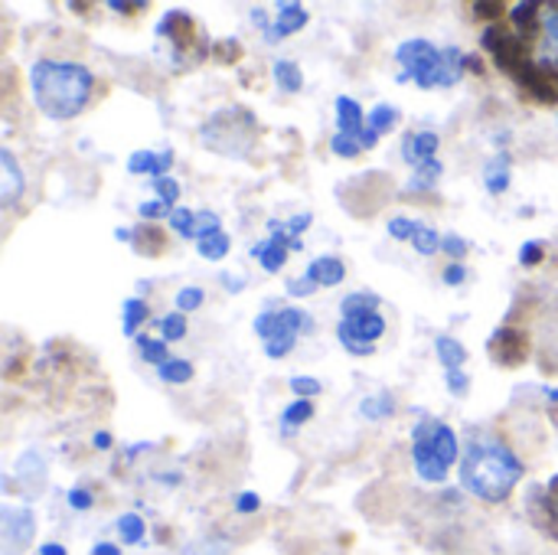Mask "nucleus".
I'll list each match as a JSON object with an SVG mask.
<instances>
[{"instance_id": "obj_1", "label": "nucleus", "mask_w": 558, "mask_h": 555, "mask_svg": "<svg viewBox=\"0 0 558 555\" xmlns=\"http://www.w3.org/2000/svg\"><path fill=\"white\" fill-rule=\"evenodd\" d=\"M95 75L72 59H39L29 69V92L36 108L52 121H69L85 111Z\"/></svg>"}, {"instance_id": "obj_2", "label": "nucleus", "mask_w": 558, "mask_h": 555, "mask_svg": "<svg viewBox=\"0 0 558 555\" xmlns=\"http://www.w3.org/2000/svg\"><path fill=\"white\" fill-rule=\"evenodd\" d=\"M520 481H523V461L504 442L494 438L477 442L461 464L464 491L484 504H504Z\"/></svg>"}, {"instance_id": "obj_3", "label": "nucleus", "mask_w": 558, "mask_h": 555, "mask_svg": "<svg viewBox=\"0 0 558 555\" xmlns=\"http://www.w3.org/2000/svg\"><path fill=\"white\" fill-rule=\"evenodd\" d=\"M396 59L405 65L399 82H415L418 88H438V65H441V49L428 39H405L396 49Z\"/></svg>"}, {"instance_id": "obj_4", "label": "nucleus", "mask_w": 558, "mask_h": 555, "mask_svg": "<svg viewBox=\"0 0 558 555\" xmlns=\"http://www.w3.org/2000/svg\"><path fill=\"white\" fill-rule=\"evenodd\" d=\"M484 49L494 52L497 65L507 69V72H520L523 65H530V43L523 36H513V33H504L500 26H487L484 36H481Z\"/></svg>"}, {"instance_id": "obj_5", "label": "nucleus", "mask_w": 558, "mask_h": 555, "mask_svg": "<svg viewBox=\"0 0 558 555\" xmlns=\"http://www.w3.org/2000/svg\"><path fill=\"white\" fill-rule=\"evenodd\" d=\"M432 429H435V419H425L415 432H412V438H415V445H412V461H415V471H418V478L422 481H428V484H445L448 481V464L435 455V448H432Z\"/></svg>"}, {"instance_id": "obj_6", "label": "nucleus", "mask_w": 558, "mask_h": 555, "mask_svg": "<svg viewBox=\"0 0 558 555\" xmlns=\"http://www.w3.org/2000/svg\"><path fill=\"white\" fill-rule=\"evenodd\" d=\"M36 536V520L29 510L3 507L0 510V546L3 555H20Z\"/></svg>"}, {"instance_id": "obj_7", "label": "nucleus", "mask_w": 558, "mask_h": 555, "mask_svg": "<svg viewBox=\"0 0 558 555\" xmlns=\"http://www.w3.org/2000/svg\"><path fill=\"white\" fill-rule=\"evenodd\" d=\"M337 124H340V134H350L363 144V150H373L379 144V134L366 124V114L360 108L356 98L350 95H340L337 98Z\"/></svg>"}, {"instance_id": "obj_8", "label": "nucleus", "mask_w": 558, "mask_h": 555, "mask_svg": "<svg viewBox=\"0 0 558 555\" xmlns=\"http://www.w3.org/2000/svg\"><path fill=\"white\" fill-rule=\"evenodd\" d=\"M487 347H490L494 360L504 363V366H520V363L530 357V340H526V334L517 330V327H500V330L490 337Z\"/></svg>"}, {"instance_id": "obj_9", "label": "nucleus", "mask_w": 558, "mask_h": 555, "mask_svg": "<svg viewBox=\"0 0 558 555\" xmlns=\"http://www.w3.org/2000/svg\"><path fill=\"white\" fill-rule=\"evenodd\" d=\"M386 334V317L376 311V314H366V317H356V321H340L337 324V337L340 343H366V347H376V340Z\"/></svg>"}, {"instance_id": "obj_10", "label": "nucleus", "mask_w": 558, "mask_h": 555, "mask_svg": "<svg viewBox=\"0 0 558 555\" xmlns=\"http://www.w3.org/2000/svg\"><path fill=\"white\" fill-rule=\"evenodd\" d=\"M520 82L530 95H536L539 101L546 105H556L558 101V75H549V65H523L520 72Z\"/></svg>"}, {"instance_id": "obj_11", "label": "nucleus", "mask_w": 558, "mask_h": 555, "mask_svg": "<svg viewBox=\"0 0 558 555\" xmlns=\"http://www.w3.org/2000/svg\"><path fill=\"white\" fill-rule=\"evenodd\" d=\"M438 147H441V137L435 131H412L402 141V157H405V164L422 167L425 160L438 157Z\"/></svg>"}, {"instance_id": "obj_12", "label": "nucleus", "mask_w": 558, "mask_h": 555, "mask_svg": "<svg viewBox=\"0 0 558 555\" xmlns=\"http://www.w3.org/2000/svg\"><path fill=\"white\" fill-rule=\"evenodd\" d=\"M23 186H26L23 170H20V164L13 157V150L3 147L0 150V203L3 206H13L23 196Z\"/></svg>"}, {"instance_id": "obj_13", "label": "nucleus", "mask_w": 558, "mask_h": 555, "mask_svg": "<svg viewBox=\"0 0 558 555\" xmlns=\"http://www.w3.org/2000/svg\"><path fill=\"white\" fill-rule=\"evenodd\" d=\"M307 10L301 7V3H278V16H275V26L265 33L268 36V43H278V39H284V36H291V33H298V29H304L307 26Z\"/></svg>"}, {"instance_id": "obj_14", "label": "nucleus", "mask_w": 558, "mask_h": 555, "mask_svg": "<svg viewBox=\"0 0 558 555\" xmlns=\"http://www.w3.org/2000/svg\"><path fill=\"white\" fill-rule=\"evenodd\" d=\"M317 288H333V285H340L343 278H347V265L337 258V255H320V258H314L311 265H307V272H304Z\"/></svg>"}, {"instance_id": "obj_15", "label": "nucleus", "mask_w": 558, "mask_h": 555, "mask_svg": "<svg viewBox=\"0 0 558 555\" xmlns=\"http://www.w3.org/2000/svg\"><path fill=\"white\" fill-rule=\"evenodd\" d=\"M484 186L490 196H500L510 190V154L507 150H500L497 157H490L484 164Z\"/></svg>"}, {"instance_id": "obj_16", "label": "nucleus", "mask_w": 558, "mask_h": 555, "mask_svg": "<svg viewBox=\"0 0 558 555\" xmlns=\"http://www.w3.org/2000/svg\"><path fill=\"white\" fill-rule=\"evenodd\" d=\"M157 36H170L173 46H190L193 43V20L190 13H167L160 23H157Z\"/></svg>"}, {"instance_id": "obj_17", "label": "nucleus", "mask_w": 558, "mask_h": 555, "mask_svg": "<svg viewBox=\"0 0 558 555\" xmlns=\"http://www.w3.org/2000/svg\"><path fill=\"white\" fill-rule=\"evenodd\" d=\"M379 294H373V291H353V294H347L343 298V304H340V314H343V321H356V317H366V314H376L379 311Z\"/></svg>"}, {"instance_id": "obj_18", "label": "nucleus", "mask_w": 558, "mask_h": 555, "mask_svg": "<svg viewBox=\"0 0 558 555\" xmlns=\"http://www.w3.org/2000/svg\"><path fill=\"white\" fill-rule=\"evenodd\" d=\"M435 353H438V360H441L445 373H451V370H461V366L468 363V347H464L461 340L448 337V334L435 337Z\"/></svg>"}, {"instance_id": "obj_19", "label": "nucleus", "mask_w": 558, "mask_h": 555, "mask_svg": "<svg viewBox=\"0 0 558 555\" xmlns=\"http://www.w3.org/2000/svg\"><path fill=\"white\" fill-rule=\"evenodd\" d=\"M432 448H435V455L451 468L454 461H458V455H461V445H458V435L445 425V422H435V429H432Z\"/></svg>"}, {"instance_id": "obj_20", "label": "nucleus", "mask_w": 558, "mask_h": 555, "mask_svg": "<svg viewBox=\"0 0 558 555\" xmlns=\"http://www.w3.org/2000/svg\"><path fill=\"white\" fill-rule=\"evenodd\" d=\"M271 75H275V85H278L281 92H288V95H294V92L304 88V72H301V65L291 62V59H278V62L271 65Z\"/></svg>"}, {"instance_id": "obj_21", "label": "nucleus", "mask_w": 558, "mask_h": 555, "mask_svg": "<svg viewBox=\"0 0 558 555\" xmlns=\"http://www.w3.org/2000/svg\"><path fill=\"white\" fill-rule=\"evenodd\" d=\"M311 419H314V402H311V399H294V402H288L284 412H281V432L291 435L294 429H301V425L311 422Z\"/></svg>"}, {"instance_id": "obj_22", "label": "nucleus", "mask_w": 558, "mask_h": 555, "mask_svg": "<svg viewBox=\"0 0 558 555\" xmlns=\"http://www.w3.org/2000/svg\"><path fill=\"white\" fill-rule=\"evenodd\" d=\"M150 317V307H147V301L144 298H131V301H124V314H121V327H124V334L128 337H137V330H141V324Z\"/></svg>"}, {"instance_id": "obj_23", "label": "nucleus", "mask_w": 558, "mask_h": 555, "mask_svg": "<svg viewBox=\"0 0 558 555\" xmlns=\"http://www.w3.org/2000/svg\"><path fill=\"white\" fill-rule=\"evenodd\" d=\"M157 376L167 386H183V383L193 379V363H186L183 357H170L163 366H157Z\"/></svg>"}, {"instance_id": "obj_24", "label": "nucleus", "mask_w": 558, "mask_h": 555, "mask_svg": "<svg viewBox=\"0 0 558 555\" xmlns=\"http://www.w3.org/2000/svg\"><path fill=\"white\" fill-rule=\"evenodd\" d=\"M360 412H363V419H369V422H383V419H389V415L396 412V399H392V393L369 396V399L360 402Z\"/></svg>"}, {"instance_id": "obj_25", "label": "nucleus", "mask_w": 558, "mask_h": 555, "mask_svg": "<svg viewBox=\"0 0 558 555\" xmlns=\"http://www.w3.org/2000/svg\"><path fill=\"white\" fill-rule=\"evenodd\" d=\"M366 124H369V128H373V131H376V134L383 137V134H389V131H392V128L399 124V108H396V105H386V101H383V105H376V108H373V111L366 114Z\"/></svg>"}, {"instance_id": "obj_26", "label": "nucleus", "mask_w": 558, "mask_h": 555, "mask_svg": "<svg viewBox=\"0 0 558 555\" xmlns=\"http://www.w3.org/2000/svg\"><path fill=\"white\" fill-rule=\"evenodd\" d=\"M445 173V167H441V160L435 157V160H425L422 167H415V177L409 180V190L415 193H425V190H432L435 183H438V177Z\"/></svg>"}, {"instance_id": "obj_27", "label": "nucleus", "mask_w": 558, "mask_h": 555, "mask_svg": "<svg viewBox=\"0 0 558 555\" xmlns=\"http://www.w3.org/2000/svg\"><path fill=\"white\" fill-rule=\"evenodd\" d=\"M134 249L141 255H160L163 252V236L154 226H137L134 229Z\"/></svg>"}, {"instance_id": "obj_28", "label": "nucleus", "mask_w": 558, "mask_h": 555, "mask_svg": "<svg viewBox=\"0 0 558 555\" xmlns=\"http://www.w3.org/2000/svg\"><path fill=\"white\" fill-rule=\"evenodd\" d=\"M137 353L144 363H154V366H163L170 360L167 340H154V337H137Z\"/></svg>"}, {"instance_id": "obj_29", "label": "nucleus", "mask_w": 558, "mask_h": 555, "mask_svg": "<svg viewBox=\"0 0 558 555\" xmlns=\"http://www.w3.org/2000/svg\"><path fill=\"white\" fill-rule=\"evenodd\" d=\"M229 249H232V239H229L226 232L209 236V239L199 242V255H203L206 262H222V258L229 255Z\"/></svg>"}, {"instance_id": "obj_30", "label": "nucleus", "mask_w": 558, "mask_h": 555, "mask_svg": "<svg viewBox=\"0 0 558 555\" xmlns=\"http://www.w3.org/2000/svg\"><path fill=\"white\" fill-rule=\"evenodd\" d=\"M118 536H121L124 543H131V546L144 543V520H141L137 514H124V517H118Z\"/></svg>"}, {"instance_id": "obj_31", "label": "nucleus", "mask_w": 558, "mask_h": 555, "mask_svg": "<svg viewBox=\"0 0 558 555\" xmlns=\"http://www.w3.org/2000/svg\"><path fill=\"white\" fill-rule=\"evenodd\" d=\"M170 229H173L177 236H183V239H196V236H193V232H196V213L186 209V206H177V209L170 213Z\"/></svg>"}, {"instance_id": "obj_32", "label": "nucleus", "mask_w": 558, "mask_h": 555, "mask_svg": "<svg viewBox=\"0 0 558 555\" xmlns=\"http://www.w3.org/2000/svg\"><path fill=\"white\" fill-rule=\"evenodd\" d=\"M186 337V314L173 311L167 317H160V340L173 343V340H183Z\"/></svg>"}, {"instance_id": "obj_33", "label": "nucleus", "mask_w": 558, "mask_h": 555, "mask_svg": "<svg viewBox=\"0 0 558 555\" xmlns=\"http://www.w3.org/2000/svg\"><path fill=\"white\" fill-rule=\"evenodd\" d=\"M222 232V219H219V213H213V209H199L196 213V242H203V239H209V236H219Z\"/></svg>"}, {"instance_id": "obj_34", "label": "nucleus", "mask_w": 558, "mask_h": 555, "mask_svg": "<svg viewBox=\"0 0 558 555\" xmlns=\"http://www.w3.org/2000/svg\"><path fill=\"white\" fill-rule=\"evenodd\" d=\"M441 239H445L441 232H435L432 226H422L418 236L412 239V245H415L418 255H438L441 252Z\"/></svg>"}, {"instance_id": "obj_35", "label": "nucleus", "mask_w": 558, "mask_h": 555, "mask_svg": "<svg viewBox=\"0 0 558 555\" xmlns=\"http://www.w3.org/2000/svg\"><path fill=\"white\" fill-rule=\"evenodd\" d=\"M418 229H422V222H415V219H409V216H392V219H389V236H392L396 242H412V239L418 236Z\"/></svg>"}, {"instance_id": "obj_36", "label": "nucleus", "mask_w": 558, "mask_h": 555, "mask_svg": "<svg viewBox=\"0 0 558 555\" xmlns=\"http://www.w3.org/2000/svg\"><path fill=\"white\" fill-rule=\"evenodd\" d=\"M128 170L131 173H157V150H134L128 157Z\"/></svg>"}, {"instance_id": "obj_37", "label": "nucleus", "mask_w": 558, "mask_h": 555, "mask_svg": "<svg viewBox=\"0 0 558 555\" xmlns=\"http://www.w3.org/2000/svg\"><path fill=\"white\" fill-rule=\"evenodd\" d=\"M330 150H333L337 157H347V160H353V157H360V154H363V144H360L356 137H350V134H333V141H330Z\"/></svg>"}, {"instance_id": "obj_38", "label": "nucleus", "mask_w": 558, "mask_h": 555, "mask_svg": "<svg viewBox=\"0 0 558 555\" xmlns=\"http://www.w3.org/2000/svg\"><path fill=\"white\" fill-rule=\"evenodd\" d=\"M154 193H157V200H160V203H167L170 209H177L180 183H177L173 177H160V180H154Z\"/></svg>"}, {"instance_id": "obj_39", "label": "nucleus", "mask_w": 558, "mask_h": 555, "mask_svg": "<svg viewBox=\"0 0 558 555\" xmlns=\"http://www.w3.org/2000/svg\"><path fill=\"white\" fill-rule=\"evenodd\" d=\"M203 288H183V291H177V298H173V304H177V311L180 314H190V311H199L203 307Z\"/></svg>"}, {"instance_id": "obj_40", "label": "nucleus", "mask_w": 558, "mask_h": 555, "mask_svg": "<svg viewBox=\"0 0 558 555\" xmlns=\"http://www.w3.org/2000/svg\"><path fill=\"white\" fill-rule=\"evenodd\" d=\"M441 249H445L454 262H461V258L471 252V242H468L464 236H458V232H448V236L441 239Z\"/></svg>"}, {"instance_id": "obj_41", "label": "nucleus", "mask_w": 558, "mask_h": 555, "mask_svg": "<svg viewBox=\"0 0 558 555\" xmlns=\"http://www.w3.org/2000/svg\"><path fill=\"white\" fill-rule=\"evenodd\" d=\"M445 383H448V393L451 396H468L471 393V376L464 373V370H451V373H445Z\"/></svg>"}, {"instance_id": "obj_42", "label": "nucleus", "mask_w": 558, "mask_h": 555, "mask_svg": "<svg viewBox=\"0 0 558 555\" xmlns=\"http://www.w3.org/2000/svg\"><path fill=\"white\" fill-rule=\"evenodd\" d=\"M291 389H294L298 399H314V396H320L324 386H320L314 376H294V379H291Z\"/></svg>"}, {"instance_id": "obj_43", "label": "nucleus", "mask_w": 558, "mask_h": 555, "mask_svg": "<svg viewBox=\"0 0 558 555\" xmlns=\"http://www.w3.org/2000/svg\"><path fill=\"white\" fill-rule=\"evenodd\" d=\"M546 514H549V533L558 540V478L546 487Z\"/></svg>"}, {"instance_id": "obj_44", "label": "nucleus", "mask_w": 558, "mask_h": 555, "mask_svg": "<svg viewBox=\"0 0 558 555\" xmlns=\"http://www.w3.org/2000/svg\"><path fill=\"white\" fill-rule=\"evenodd\" d=\"M543 249H546V242H539V239L526 242V245L520 249V265H526V268L539 265V262H543V255H546Z\"/></svg>"}, {"instance_id": "obj_45", "label": "nucleus", "mask_w": 558, "mask_h": 555, "mask_svg": "<svg viewBox=\"0 0 558 555\" xmlns=\"http://www.w3.org/2000/svg\"><path fill=\"white\" fill-rule=\"evenodd\" d=\"M275 314H278V307H265L258 317H255V334L262 337V340H271V334H275Z\"/></svg>"}, {"instance_id": "obj_46", "label": "nucleus", "mask_w": 558, "mask_h": 555, "mask_svg": "<svg viewBox=\"0 0 558 555\" xmlns=\"http://www.w3.org/2000/svg\"><path fill=\"white\" fill-rule=\"evenodd\" d=\"M284 291H288L291 298H311V294L317 291V285L304 275V278H288V281H284Z\"/></svg>"}, {"instance_id": "obj_47", "label": "nucleus", "mask_w": 558, "mask_h": 555, "mask_svg": "<svg viewBox=\"0 0 558 555\" xmlns=\"http://www.w3.org/2000/svg\"><path fill=\"white\" fill-rule=\"evenodd\" d=\"M294 343H298V337H275V340L265 343V353H268L271 360H281V357H288V353L294 350Z\"/></svg>"}, {"instance_id": "obj_48", "label": "nucleus", "mask_w": 558, "mask_h": 555, "mask_svg": "<svg viewBox=\"0 0 558 555\" xmlns=\"http://www.w3.org/2000/svg\"><path fill=\"white\" fill-rule=\"evenodd\" d=\"M137 213H141V219H163V216L170 219L173 209H170L167 203H160V200H147V203L137 206Z\"/></svg>"}, {"instance_id": "obj_49", "label": "nucleus", "mask_w": 558, "mask_h": 555, "mask_svg": "<svg viewBox=\"0 0 558 555\" xmlns=\"http://www.w3.org/2000/svg\"><path fill=\"white\" fill-rule=\"evenodd\" d=\"M65 500H69L72 510H92V504H95V497H92L88 487H72V491L65 494Z\"/></svg>"}, {"instance_id": "obj_50", "label": "nucleus", "mask_w": 558, "mask_h": 555, "mask_svg": "<svg viewBox=\"0 0 558 555\" xmlns=\"http://www.w3.org/2000/svg\"><path fill=\"white\" fill-rule=\"evenodd\" d=\"M239 56H242L239 39H219V43H216V59H222V62H235Z\"/></svg>"}, {"instance_id": "obj_51", "label": "nucleus", "mask_w": 558, "mask_h": 555, "mask_svg": "<svg viewBox=\"0 0 558 555\" xmlns=\"http://www.w3.org/2000/svg\"><path fill=\"white\" fill-rule=\"evenodd\" d=\"M311 222H314V216H311V213H298V216H291L284 226H288V236H291V239H301V236L311 229Z\"/></svg>"}, {"instance_id": "obj_52", "label": "nucleus", "mask_w": 558, "mask_h": 555, "mask_svg": "<svg viewBox=\"0 0 558 555\" xmlns=\"http://www.w3.org/2000/svg\"><path fill=\"white\" fill-rule=\"evenodd\" d=\"M219 281H222V288H226L229 294H242V291H245V285H248V281H245V275H239V272H222V275H219Z\"/></svg>"}, {"instance_id": "obj_53", "label": "nucleus", "mask_w": 558, "mask_h": 555, "mask_svg": "<svg viewBox=\"0 0 558 555\" xmlns=\"http://www.w3.org/2000/svg\"><path fill=\"white\" fill-rule=\"evenodd\" d=\"M543 29H546L549 43L556 46V52H558V7H549V10L543 13Z\"/></svg>"}, {"instance_id": "obj_54", "label": "nucleus", "mask_w": 558, "mask_h": 555, "mask_svg": "<svg viewBox=\"0 0 558 555\" xmlns=\"http://www.w3.org/2000/svg\"><path fill=\"white\" fill-rule=\"evenodd\" d=\"M504 10H507L504 3H487V0H481V3L471 7V13H477V16H484V20H500Z\"/></svg>"}, {"instance_id": "obj_55", "label": "nucleus", "mask_w": 558, "mask_h": 555, "mask_svg": "<svg viewBox=\"0 0 558 555\" xmlns=\"http://www.w3.org/2000/svg\"><path fill=\"white\" fill-rule=\"evenodd\" d=\"M441 278H445V285L458 288V285H464V278H468V268H464L461 262H454V265H448V268L441 272Z\"/></svg>"}, {"instance_id": "obj_56", "label": "nucleus", "mask_w": 558, "mask_h": 555, "mask_svg": "<svg viewBox=\"0 0 558 555\" xmlns=\"http://www.w3.org/2000/svg\"><path fill=\"white\" fill-rule=\"evenodd\" d=\"M258 507H262V497L252 494V491H245V494L235 497V510H239V514H255Z\"/></svg>"}, {"instance_id": "obj_57", "label": "nucleus", "mask_w": 558, "mask_h": 555, "mask_svg": "<svg viewBox=\"0 0 558 555\" xmlns=\"http://www.w3.org/2000/svg\"><path fill=\"white\" fill-rule=\"evenodd\" d=\"M92 445H95L98 451H108V448L114 445V438H111V432H95V438H92Z\"/></svg>"}, {"instance_id": "obj_58", "label": "nucleus", "mask_w": 558, "mask_h": 555, "mask_svg": "<svg viewBox=\"0 0 558 555\" xmlns=\"http://www.w3.org/2000/svg\"><path fill=\"white\" fill-rule=\"evenodd\" d=\"M347 347V353H353V357H373V347H366V343H343Z\"/></svg>"}, {"instance_id": "obj_59", "label": "nucleus", "mask_w": 558, "mask_h": 555, "mask_svg": "<svg viewBox=\"0 0 558 555\" xmlns=\"http://www.w3.org/2000/svg\"><path fill=\"white\" fill-rule=\"evenodd\" d=\"M108 7H111V10H118V13H134V10H141L144 3H118V0H111Z\"/></svg>"}, {"instance_id": "obj_60", "label": "nucleus", "mask_w": 558, "mask_h": 555, "mask_svg": "<svg viewBox=\"0 0 558 555\" xmlns=\"http://www.w3.org/2000/svg\"><path fill=\"white\" fill-rule=\"evenodd\" d=\"M92 555H121V550H118L114 543H98V546L92 550Z\"/></svg>"}, {"instance_id": "obj_61", "label": "nucleus", "mask_w": 558, "mask_h": 555, "mask_svg": "<svg viewBox=\"0 0 558 555\" xmlns=\"http://www.w3.org/2000/svg\"><path fill=\"white\" fill-rule=\"evenodd\" d=\"M468 69H471L474 75H484V62H481V56H468Z\"/></svg>"}, {"instance_id": "obj_62", "label": "nucleus", "mask_w": 558, "mask_h": 555, "mask_svg": "<svg viewBox=\"0 0 558 555\" xmlns=\"http://www.w3.org/2000/svg\"><path fill=\"white\" fill-rule=\"evenodd\" d=\"M39 555H69V553H65V546H59V543H46V546L39 550Z\"/></svg>"}]
</instances>
